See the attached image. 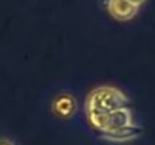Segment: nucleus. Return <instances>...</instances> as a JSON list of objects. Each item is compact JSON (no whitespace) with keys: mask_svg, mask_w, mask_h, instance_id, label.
Returning <instances> with one entry per match:
<instances>
[{"mask_svg":"<svg viewBox=\"0 0 155 145\" xmlns=\"http://www.w3.org/2000/svg\"><path fill=\"white\" fill-rule=\"evenodd\" d=\"M105 5L110 15L119 21H127L133 18L137 12V6H134L128 0H107Z\"/></svg>","mask_w":155,"mask_h":145,"instance_id":"nucleus-4","label":"nucleus"},{"mask_svg":"<svg viewBox=\"0 0 155 145\" xmlns=\"http://www.w3.org/2000/svg\"><path fill=\"white\" fill-rule=\"evenodd\" d=\"M133 113H131V109L128 106L125 107H119L113 112L108 113V123H107V127L104 132H110V130H117V129H124V127H128V126H133ZM101 132V133H104Z\"/></svg>","mask_w":155,"mask_h":145,"instance_id":"nucleus-5","label":"nucleus"},{"mask_svg":"<svg viewBox=\"0 0 155 145\" xmlns=\"http://www.w3.org/2000/svg\"><path fill=\"white\" fill-rule=\"evenodd\" d=\"M130 104L128 97L120 89L113 86H101L94 89L84 103L86 112H98V113H110L119 107H125Z\"/></svg>","mask_w":155,"mask_h":145,"instance_id":"nucleus-1","label":"nucleus"},{"mask_svg":"<svg viewBox=\"0 0 155 145\" xmlns=\"http://www.w3.org/2000/svg\"><path fill=\"white\" fill-rule=\"evenodd\" d=\"M128 2H130V3H133L134 6H137V8H139L142 3H145V0H128Z\"/></svg>","mask_w":155,"mask_h":145,"instance_id":"nucleus-8","label":"nucleus"},{"mask_svg":"<svg viewBox=\"0 0 155 145\" xmlns=\"http://www.w3.org/2000/svg\"><path fill=\"white\" fill-rule=\"evenodd\" d=\"M87 115V121L89 124L98 132L101 133L105 130L107 123H108V113H98V112H86Z\"/></svg>","mask_w":155,"mask_h":145,"instance_id":"nucleus-6","label":"nucleus"},{"mask_svg":"<svg viewBox=\"0 0 155 145\" xmlns=\"http://www.w3.org/2000/svg\"><path fill=\"white\" fill-rule=\"evenodd\" d=\"M77 110V100L71 94H60L53 101V113L60 119H69Z\"/></svg>","mask_w":155,"mask_h":145,"instance_id":"nucleus-3","label":"nucleus"},{"mask_svg":"<svg viewBox=\"0 0 155 145\" xmlns=\"http://www.w3.org/2000/svg\"><path fill=\"white\" fill-rule=\"evenodd\" d=\"M0 145H17L12 139H8V138H2L0 139Z\"/></svg>","mask_w":155,"mask_h":145,"instance_id":"nucleus-7","label":"nucleus"},{"mask_svg":"<svg viewBox=\"0 0 155 145\" xmlns=\"http://www.w3.org/2000/svg\"><path fill=\"white\" fill-rule=\"evenodd\" d=\"M143 133V129L140 126H128V127H124V129H117V130H110V132H104V133H98V136L104 139V141H108V142H116V144H124V142H130V141H134L137 139L139 136H142Z\"/></svg>","mask_w":155,"mask_h":145,"instance_id":"nucleus-2","label":"nucleus"}]
</instances>
